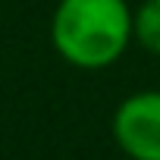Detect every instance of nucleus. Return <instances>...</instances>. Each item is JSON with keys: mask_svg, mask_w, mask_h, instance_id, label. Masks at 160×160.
<instances>
[{"mask_svg": "<svg viewBox=\"0 0 160 160\" xmlns=\"http://www.w3.org/2000/svg\"><path fill=\"white\" fill-rule=\"evenodd\" d=\"M50 44L75 69H107L132 44L129 0H60Z\"/></svg>", "mask_w": 160, "mask_h": 160, "instance_id": "1", "label": "nucleus"}, {"mask_svg": "<svg viewBox=\"0 0 160 160\" xmlns=\"http://www.w3.org/2000/svg\"><path fill=\"white\" fill-rule=\"evenodd\" d=\"M110 132L129 160H160V91H135L119 101Z\"/></svg>", "mask_w": 160, "mask_h": 160, "instance_id": "2", "label": "nucleus"}, {"mask_svg": "<svg viewBox=\"0 0 160 160\" xmlns=\"http://www.w3.org/2000/svg\"><path fill=\"white\" fill-rule=\"evenodd\" d=\"M132 41L160 57V0H141L132 10Z\"/></svg>", "mask_w": 160, "mask_h": 160, "instance_id": "3", "label": "nucleus"}]
</instances>
